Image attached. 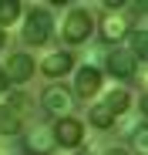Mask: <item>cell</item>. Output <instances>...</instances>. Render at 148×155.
I'll list each match as a JSON object with an SVG mask.
<instances>
[{"mask_svg": "<svg viewBox=\"0 0 148 155\" xmlns=\"http://www.w3.org/2000/svg\"><path fill=\"white\" fill-rule=\"evenodd\" d=\"M57 155H88V152H78V148H61Z\"/></svg>", "mask_w": 148, "mask_h": 155, "instance_id": "20", "label": "cell"}, {"mask_svg": "<svg viewBox=\"0 0 148 155\" xmlns=\"http://www.w3.org/2000/svg\"><path fill=\"white\" fill-rule=\"evenodd\" d=\"M51 34H54V14H51V7H44V4L31 7L27 20H24V41H27L31 47H40V44L51 41Z\"/></svg>", "mask_w": 148, "mask_h": 155, "instance_id": "1", "label": "cell"}, {"mask_svg": "<svg viewBox=\"0 0 148 155\" xmlns=\"http://www.w3.org/2000/svg\"><path fill=\"white\" fill-rule=\"evenodd\" d=\"M24 132V118L10 108V105H0V135L4 138H14Z\"/></svg>", "mask_w": 148, "mask_h": 155, "instance_id": "12", "label": "cell"}, {"mask_svg": "<svg viewBox=\"0 0 148 155\" xmlns=\"http://www.w3.org/2000/svg\"><path fill=\"white\" fill-rule=\"evenodd\" d=\"M4 44H7V31H0V51H4Z\"/></svg>", "mask_w": 148, "mask_h": 155, "instance_id": "21", "label": "cell"}, {"mask_svg": "<svg viewBox=\"0 0 148 155\" xmlns=\"http://www.w3.org/2000/svg\"><path fill=\"white\" fill-rule=\"evenodd\" d=\"M105 68H108L114 78H135V71H138V58L131 54L128 47H111L108 58H105Z\"/></svg>", "mask_w": 148, "mask_h": 155, "instance_id": "7", "label": "cell"}, {"mask_svg": "<svg viewBox=\"0 0 148 155\" xmlns=\"http://www.w3.org/2000/svg\"><path fill=\"white\" fill-rule=\"evenodd\" d=\"M101 105H105V111H108L111 118H118V115H125V111L131 108V94H128L125 88H111Z\"/></svg>", "mask_w": 148, "mask_h": 155, "instance_id": "11", "label": "cell"}, {"mask_svg": "<svg viewBox=\"0 0 148 155\" xmlns=\"http://www.w3.org/2000/svg\"><path fill=\"white\" fill-rule=\"evenodd\" d=\"M105 155H131V152H125V148H118V145H111V148H108Z\"/></svg>", "mask_w": 148, "mask_h": 155, "instance_id": "19", "label": "cell"}, {"mask_svg": "<svg viewBox=\"0 0 148 155\" xmlns=\"http://www.w3.org/2000/svg\"><path fill=\"white\" fill-rule=\"evenodd\" d=\"M4 91H10V81H7V74H4V68H0V94Z\"/></svg>", "mask_w": 148, "mask_h": 155, "instance_id": "18", "label": "cell"}, {"mask_svg": "<svg viewBox=\"0 0 148 155\" xmlns=\"http://www.w3.org/2000/svg\"><path fill=\"white\" fill-rule=\"evenodd\" d=\"M88 121H91V125L98 128V132H108V128L114 125V118H111V115L105 111V105H94V108L88 111Z\"/></svg>", "mask_w": 148, "mask_h": 155, "instance_id": "14", "label": "cell"}, {"mask_svg": "<svg viewBox=\"0 0 148 155\" xmlns=\"http://www.w3.org/2000/svg\"><path fill=\"white\" fill-rule=\"evenodd\" d=\"M57 145H54V132L51 125H34L27 132V152L31 155H51Z\"/></svg>", "mask_w": 148, "mask_h": 155, "instance_id": "9", "label": "cell"}, {"mask_svg": "<svg viewBox=\"0 0 148 155\" xmlns=\"http://www.w3.org/2000/svg\"><path fill=\"white\" fill-rule=\"evenodd\" d=\"M91 31H94V20H91V14H88L84 7H71V10H67V17H64L61 37H64L67 44H88Z\"/></svg>", "mask_w": 148, "mask_h": 155, "instance_id": "2", "label": "cell"}, {"mask_svg": "<svg viewBox=\"0 0 148 155\" xmlns=\"http://www.w3.org/2000/svg\"><path fill=\"white\" fill-rule=\"evenodd\" d=\"M98 91H101V71L84 64L78 74H74V91L71 94H78V98H94Z\"/></svg>", "mask_w": 148, "mask_h": 155, "instance_id": "8", "label": "cell"}, {"mask_svg": "<svg viewBox=\"0 0 148 155\" xmlns=\"http://www.w3.org/2000/svg\"><path fill=\"white\" fill-rule=\"evenodd\" d=\"M7 105H10V108H14V111H17L20 118H24V111H34V101H31L27 94H20V91H17V94H14V98L7 101Z\"/></svg>", "mask_w": 148, "mask_h": 155, "instance_id": "17", "label": "cell"}, {"mask_svg": "<svg viewBox=\"0 0 148 155\" xmlns=\"http://www.w3.org/2000/svg\"><path fill=\"white\" fill-rule=\"evenodd\" d=\"M128 34H131V17H128V14L108 10V14L101 17V37H105L108 44H121Z\"/></svg>", "mask_w": 148, "mask_h": 155, "instance_id": "6", "label": "cell"}, {"mask_svg": "<svg viewBox=\"0 0 148 155\" xmlns=\"http://www.w3.org/2000/svg\"><path fill=\"white\" fill-rule=\"evenodd\" d=\"M20 10L24 7L17 4V0H0V31H7L14 20H20Z\"/></svg>", "mask_w": 148, "mask_h": 155, "instance_id": "13", "label": "cell"}, {"mask_svg": "<svg viewBox=\"0 0 148 155\" xmlns=\"http://www.w3.org/2000/svg\"><path fill=\"white\" fill-rule=\"evenodd\" d=\"M51 132H54V145L61 148H78L84 142V125L78 118H57L51 125Z\"/></svg>", "mask_w": 148, "mask_h": 155, "instance_id": "5", "label": "cell"}, {"mask_svg": "<svg viewBox=\"0 0 148 155\" xmlns=\"http://www.w3.org/2000/svg\"><path fill=\"white\" fill-rule=\"evenodd\" d=\"M131 145H135V152H138V155H148V125H145V121H138Z\"/></svg>", "mask_w": 148, "mask_h": 155, "instance_id": "16", "label": "cell"}, {"mask_svg": "<svg viewBox=\"0 0 148 155\" xmlns=\"http://www.w3.org/2000/svg\"><path fill=\"white\" fill-rule=\"evenodd\" d=\"M40 108H44L47 115H54V118H71V111H74V94H71V88H64V84H47V88L40 91Z\"/></svg>", "mask_w": 148, "mask_h": 155, "instance_id": "3", "label": "cell"}, {"mask_svg": "<svg viewBox=\"0 0 148 155\" xmlns=\"http://www.w3.org/2000/svg\"><path fill=\"white\" fill-rule=\"evenodd\" d=\"M74 68V58L67 54V51H51L44 61H40V71L47 74V78H61V74H67Z\"/></svg>", "mask_w": 148, "mask_h": 155, "instance_id": "10", "label": "cell"}, {"mask_svg": "<svg viewBox=\"0 0 148 155\" xmlns=\"http://www.w3.org/2000/svg\"><path fill=\"white\" fill-rule=\"evenodd\" d=\"M34 71H37V61L27 54V51H14V54L7 58V64H4V74H7L10 84H27L34 78Z\"/></svg>", "mask_w": 148, "mask_h": 155, "instance_id": "4", "label": "cell"}, {"mask_svg": "<svg viewBox=\"0 0 148 155\" xmlns=\"http://www.w3.org/2000/svg\"><path fill=\"white\" fill-rule=\"evenodd\" d=\"M128 41H131V47H128V51H131V54L138 58V64H141V61H145V54H148V34H145V31H135V34H128Z\"/></svg>", "mask_w": 148, "mask_h": 155, "instance_id": "15", "label": "cell"}]
</instances>
